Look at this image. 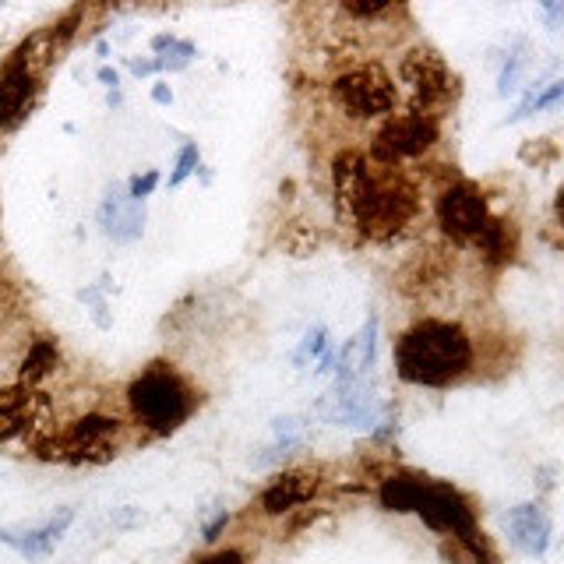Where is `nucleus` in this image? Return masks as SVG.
<instances>
[{
	"mask_svg": "<svg viewBox=\"0 0 564 564\" xmlns=\"http://www.w3.org/2000/svg\"><path fill=\"white\" fill-rule=\"evenodd\" d=\"M335 202L367 240H388L416 219L420 194L410 176L370 163L364 152H339L332 163Z\"/></svg>",
	"mask_w": 564,
	"mask_h": 564,
	"instance_id": "nucleus-1",
	"label": "nucleus"
},
{
	"mask_svg": "<svg viewBox=\"0 0 564 564\" xmlns=\"http://www.w3.org/2000/svg\"><path fill=\"white\" fill-rule=\"evenodd\" d=\"M473 339L463 325L420 317L395 339V375L416 388H448L473 370Z\"/></svg>",
	"mask_w": 564,
	"mask_h": 564,
	"instance_id": "nucleus-2",
	"label": "nucleus"
},
{
	"mask_svg": "<svg viewBox=\"0 0 564 564\" xmlns=\"http://www.w3.org/2000/svg\"><path fill=\"white\" fill-rule=\"evenodd\" d=\"M128 410L155 437L181 431L194 413L191 384L170 364H152L128 384Z\"/></svg>",
	"mask_w": 564,
	"mask_h": 564,
	"instance_id": "nucleus-3",
	"label": "nucleus"
},
{
	"mask_svg": "<svg viewBox=\"0 0 564 564\" xmlns=\"http://www.w3.org/2000/svg\"><path fill=\"white\" fill-rule=\"evenodd\" d=\"M437 141H441V123L434 113H416V110L392 113L381 123V131L370 138L367 159L378 166L395 170L399 163H405V159L427 155Z\"/></svg>",
	"mask_w": 564,
	"mask_h": 564,
	"instance_id": "nucleus-4",
	"label": "nucleus"
},
{
	"mask_svg": "<svg viewBox=\"0 0 564 564\" xmlns=\"http://www.w3.org/2000/svg\"><path fill=\"white\" fill-rule=\"evenodd\" d=\"M332 99L352 120H375L395 110L399 88L381 64H357L332 82Z\"/></svg>",
	"mask_w": 564,
	"mask_h": 564,
	"instance_id": "nucleus-5",
	"label": "nucleus"
},
{
	"mask_svg": "<svg viewBox=\"0 0 564 564\" xmlns=\"http://www.w3.org/2000/svg\"><path fill=\"white\" fill-rule=\"evenodd\" d=\"M123 423L106 413H85L57 434L61 463L70 466H106L120 452Z\"/></svg>",
	"mask_w": 564,
	"mask_h": 564,
	"instance_id": "nucleus-6",
	"label": "nucleus"
},
{
	"mask_svg": "<svg viewBox=\"0 0 564 564\" xmlns=\"http://www.w3.org/2000/svg\"><path fill=\"white\" fill-rule=\"evenodd\" d=\"M399 82L413 99L416 113H431L434 106L448 102L455 96V75L448 70L445 57L431 46H416L399 57Z\"/></svg>",
	"mask_w": 564,
	"mask_h": 564,
	"instance_id": "nucleus-7",
	"label": "nucleus"
},
{
	"mask_svg": "<svg viewBox=\"0 0 564 564\" xmlns=\"http://www.w3.org/2000/svg\"><path fill=\"white\" fill-rule=\"evenodd\" d=\"M416 516L427 522L434 533L452 536L458 546L469 543L473 536H480V525H476L473 505L466 501V494L455 490L452 484H441V480H427V484H423Z\"/></svg>",
	"mask_w": 564,
	"mask_h": 564,
	"instance_id": "nucleus-8",
	"label": "nucleus"
},
{
	"mask_svg": "<svg viewBox=\"0 0 564 564\" xmlns=\"http://www.w3.org/2000/svg\"><path fill=\"white\" fill-rule=\"evenodd\" d=\"M434 212H437V226L458 243H476L484 237V229L490 226V219H494L490 208H487L484 191L476 184H469V181L441 187Z\"/></svg>",
	"mask_w": 564,
	"mask_h": 564,
	"instance_id": "nucleus-9",
	"label": "nucleus"
},
{
	"mask_svg": "<svg viewBox=\"0 0 564 564\" xmlns=\"http://www.w3.org/2000/svg\"><path fill=\"white\" fill-rule=\"evenodd\" d=\"M50 431V399L40 388L11 384L0 388V441L40 437Z\"/></svg>",
	"mask_w": 564,
	"mask_h": 564,
	"instance_id": "nucleus-10",
	"label": "nucleus"
},
{
	"mask_svg": "<svg viewBox=\"0 0 564 564\" xmlns=\"http://www.w3.org/2000/svg\"><path fill=\"white\" fill-rule=\"evenodd\" d=\"M43 93V78L25 70L22 64L8 61L0 67V134L18 131L35 110Z\"/></svg>",
	"mask_w": 564,
	"mask_h": 564,
	"instance_id": "nucleus-11",
	"label": "nucleus"
},
{
	"mask_svg": "<svg viewBox=\"0 0 564 564\" xmlns=\"http://www.w3.org/2000/svg\"><path fill=\"white\" fill-rule=\"evenodd\" d=\"M314 413L325 423H343V427H375L378 416H381L378 399L364 381L335 384L328 395L317 399Z\"/></svg>",
	"mask_w": 564,
	"mask_h": 564,
	"instance_id": "nucleus-12",
	"label": "nucleus"
},
{
	"mask_svg": "<svg viewBox=\"0 0 564 564\" xmlns=\"http://www.w3.org/2000/svg\"><path fill=\"white\" fill-rule=\"evenodd\" d=\"M99 226L113 243H134L145 234V202H134L128 184H110L99 202Z\"/></svg>",
	"mask_w": 564,
	"mask_h": 564,
	"instance_id": "nucleus-13",
	"label": "nucleus"
},
{
	"mask_svg": "<svg viewBox=\"0 0 564 564\" xmlns=\"http://www.w3.org/2000/svg\"><path fill=\"white\" fill-rule=\"evenodd\" d=\"M317 490H322V473L317 469H286L261 490L258 508L264 516L279 519V516H290V511L311 505Z\"/></svg>",
	"mask_w": 564,
	"mask_h": 564,
	"instance_id": "nucleus-14",
	"label": "nucleus"
},
{
	"mask_svg": "<svg viewBox=\"0 0 564 564\" xmlns=\"http://www.w3.org/2000/svg\"><path fill=\"white\" fill-rule=\"evenodd\" d=\"M505 529H508L511 546L525 557H543L546 546H551V516H546L543 505H536V501L511 508L505 519Z\"/></svg>",
	"mask_w": 564,
	"mask_h": 564,
	"instance_id": "nucleus-15",
	"label": "nucleus"
},
{
	"mask_svg": "<svg viewBox=\"0 0 564 564\" xmlns=\"http://www.w3.org/2000/svg\"><path fill=\"white\" fill-rule=\"evenodd\" d=\"M70 522H75V508H61L57 516L46 519L35 529H0V543H8L11 551H18L29 561H43L53 554V546L61 543V536L70 529Z\"/></svg>",
	"mask_w": 564,
	"mask_h": 564,
	"instance_id": "nucleus-16",
	"label": "nucleus"
},
{
	"mask_svg": "<svg viewBox=\"0 0 564 564\" xmlns=\"http://www.w3.org/2000/svg\"><path fill=\"white\" fill-rule=\"evenodd\" d=\"M375 357H378V317H367V325L335 357V384L364 381L367 370L375 367Z\"/></svg>",
	"mask_w": 564,
	"mask_h": 564,
	"instance_id": "nucleus-17",
	"label": "nucleus"
},
{
	"mask_svg": "<svg viewBox=\"0 0 564 564\" xmlns=\"http://www.w3.org/2000/svg\"><path fill=\"white\" fill-rule=\"evenodd\" d=\"M427 476H416V473H392L384 476L381 487H378V501L384 511H395V516H416V505H420V494Z\"/></svg>",
	"mask_w": 564,
	"mask_h": 564,
	"instance_id": "nucleus-18",
	"label": "nucleus"
},
{
	"mask_svg": "<svg viewBox=\"0 0 564 564\" xmlns=\"http://www.w3.org/2000/svg\"><path fill=\"white\" fill-rule=\"evenodd\" d=\"M57 367H61V346L53 343L50 335H40V339H35V343L29 346L22 367H18V384L40 388Z\"/></svg>",
	"mask_w": 564,
	"mask_h": 564,
	"instance_id": "nucleus-19",
	"label": "nucleus"
},
{
	"mask_svg": "<svg viewBox=\"0 0 564 564\" xmlns=\"http://www.w3.org/2000/svg\"><path fill=\"white\" fill-rule=\"evenodd\" d=\"M519 247V234H516V223H505V219H490V226L484 229V237L476 240V251L487 264H505L511 261Z\"/></svg>",
	"mask_w": 564,
	"mask_h": 564,
	"instance_id": "nucleus-20",
	"label": "nucleus"
},
{
	"mask_svg": "<svg viewBox=\"0 0 564 564\" xmlns=\"http://www.w3.org/2000/svg\"><path fill=\"white\" fill-rule=\"evenodd\" d=\"M152 50H155V67H159V70H170V75H176V70L191 67V61L198 57V50H194V43L176 40V35H155V40H152Z\"/></svg>",
	"mask_w": 564,
	"mask_h": 564,
	"instance_id": "nucleus-21",
	"label": "nucleus"
},
{
	"mask_svg": "<svg viewBox=\"0 0 564 564\" xmlns=\"http://www.w3.org/2000/svg\"><path fill=\"white\" fill-rule=\"evenodd\" d=\"M441 261L434 258V254H420V258H413L410 264H405V272H402V282L399 286L405 290V293H416V290H427V286H434V282L441 279Z\"/></svg>",
	"mask_w": 564,
	"mask_h": 564,
	"instance_id": "nucleus-22",
	"label": "nucleus"
},
{
	"mask_svg": "<svg viewBox=\"0 0 564 564\" xmlns=\"http://www.w3.org/2000/svg\"><path fill=\"white\" fill-rule=\"evenodd\" d=\"M332 352V346H328V328L325 325H314L304 339H300V346H296V352H293V364L296 367H307V364H322L325 357Z\"/></svg>",
	"mask_w": 564,
	"mask_h": 564,
	"instance_id": "nucleus-23",
	"label": "nucleus"
},
{
	"mask_svg": "<svg viewBox=\"0 0 564 564\" xmlns=\"http://www.w3.org/2000/svg\"><path fill=\"white\" fill-rule=\"evenodd\" d=\"M564 102V78L551 82V85H536V93H529V99L519 106V113L511 117V120H522L529 113H543V110H551V106Z\"/></svg>",
	"mask_w": 564,
	"mask_h": 564,
	"instance_id": "nucleus-24",
	"label": "nucleus"
},
{
	"mask_svg": "<svg viewBox=\"0 0 564 564\" xmlns=\"http://www.w3.org/2000/svg\"><path fill=\"white\" fill-rule=\"evenodd\" d=\"M202 170V152H198V145L194 141H187V145L181 149V155H176V166H173V173H170V187H181L191 173H198Z\"/></svg>",
	"mask_w": 564,
	"mask_h": 564,
	"instance_id": "nucleus-25",
	"label": "nucleus"
},
{
	"mask_svg": "<svg viewBox=\"0 0 564 564\" xmlns=\"http://www.w3.org/2000/svg\"><path fill=\"white\" fill-rule=\"evenodd\" d=\"M522 70H525V57H522V53H508L505 70H501V78H498V93H501V96H511V93H516L519 82H522Z\"/></svg>",
	"mask_w": 564,
	"mask_h": 564,
	"instance_id": "nucleus-26",
	"label": "nucleus"
},
{
	"mask_svg": "<svg viewBox=\"0 0 564 564\" xmlns=\"http://www.w3.org/2000/svg\"><path fill=\"white\" fill-rule=\"evenodd\" d=\"M522 163H536V166H546V163H554L557 159V145L551 138H536V141H529V145H522Z\"/></svg>",
	"mask_w": 564,
	"mask_h": 564,
	"instance_id": "nucleus-27",
	"label": "nucleus"
},
{
	"mask_svg": "<svg viewBox=\"0 0 564 564\" xmlns=\"http://www.w3.org/2000/svg\"><path fill=\"white\" fill-rule=\"evenodd\" d=\"M82 304H93V317L99 328H110V314H106V300H102V286H93V290H82L78 293Z\"/></svg>",
	"mask_w": 564,
	"mask_h": 564,
	"instance_id": "nucleus-28",
	"label": "nucleus"
},
{
	"mask_svg": "<svg viewBox=\"0 0 564 564\" xmlns=\"http://www.w3.org/2000/svg\"><path fill=\"white\" fill-rule=\"evenodd\" d=\"M155 187H159V173L155 170H145V173H138V176H131V181H128V191H131L134 202H145Z\"/></svg>",
	"mask_w": 564,
	"mask_h": 564,
	"instance_id": "nucleus-29",
	"label": "nucleus"
},
{
	"mask_svg": "<svg viewBox=\"0 0 564 564\" xmlns=\"http://www.w3.org/2000/svg\"><path fill=\"white\" fill-rule=\"evenodd\" d=\"M191 564H247V554L237 546H226V551H212L205 557H194Z\"/></svg>",
	"mask_w": 564,
	"mask_h": 564,
	"instance_id": "nucleus-30",
	"label": "nucleus"
},
{
	"mask_svg": "<svg viewBox=\"0 0 564 564\" xmlns=\"http://www.w3.org/2000/svg\"><path fill=\"white\" fill-rule=\"evenodd\" d=\"M226 525H229V511H219L216 519L205 522V529H202V540H205V543H216V540L223 536V529H226Z\"/></svg>",
	"mask_w": 564,
	"mask_h": 564,
	"instance_id": "nucleus-31",
	"label": "nucleus"
},
{
	"mask_svg": "<svg viewBox=\"0 0 564 564\" xmlns=\"http://www.w3.org/2000/svg\"><path fill=\"white\" fill-rule=\"evenodd\" d=\"M540 11H543V18H546V29H554V32H557V29L564 25V4H543Z\"/></svg>",
	"mask_w": 564,
	"mask_h": 564,
	"instance_id": "nucleus-32",
	"label": "nucleus"
},
{
	"mask_svg": "<svg viewBox=\"0 0 564 564\" xmlns=\"http://www.w3.org/2000/svg\"><path fill=\"white\" fill-rule=\"evenodd\" d=\"M128 67H131V75H138V78H149V75H155V70H159L155 61H131Z\"/></svg>",
	"mask_w": 564,
	"mask_h": 564,
	"instance_id": "nucleus-33",
	"label": "nucleus"
},
{
	"mask_svg": "<svg viewBox=\"0 0 564 564\" xmlns=\"http://www.w3.org/2000/svg\"><path fill=\"white\" fill-rule=\"evenodd\" d=\"M99 82H102V85H110L113 93H117V85H120V75H117L113 67H99Z\"/></svg>",
	"mask_w": 564,
	"mask_h": 564,
	"instance_id": "nucleus-34",
	"label": "nucleus"
},
{
	"mask_svg": "<svg viewBox=\"0 0 564 564\" xmlns=\"http://www.w3.org/2000/svg\"><path fill=\"white\" fill-rule=\"evenodd\" d=\"M152 99H155L159 106H170V102H173V93H170L166 85H155V88H152Z\"/></svg>",
	"mask_w": 564,
	"mask_h": 564,
	"instance_id": "nucleus-35",
	"label": "nucleus"
},
{
	"mask_svg": "<svg viewBox=\"0 0 564 564\" xmlns=\"http://www.w3.org/2000/svg\"><path fill=\"white\" fill-rule=\"evenodd\" d=\"M554 212H557V223H561V229H564V187L557 191V202H554Z\"/></svg>",
	"mask_w": 564,
	"mask_h": 564,
	"instance_id": "nucleus-36",
	"label": "nucleus"
}]
</instances>
